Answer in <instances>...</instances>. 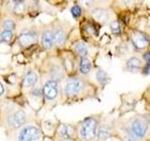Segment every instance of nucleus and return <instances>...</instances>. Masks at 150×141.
I'll list each match as a JSON object with an SVG mask.
<instances>
[{"label": "nucleus", "instance_id": "obj_1", "mask_svg": "<svg viewBox=\"0 0 150 141\" xmlns=\"http://www.w3.org/2000/svg\"><path fill=\"white\" fill-rule=\"evenodd\" d=\"M98 120L94 118L90 117L84 120L79 128V135L83 140L91 141L98 137Z\"/></svg>", "mask_w": 150, "mask_h": 141}, {"label": "nucleus", "instance_id": "obj_2", "mask_svg": "<svg viewBox=\"0 0 150 141\" xmlns=\"http://www.w3.org/2000/svg\"><path fill=\"white\" fill-rule=\"evenodd\" d=\"M129 128L138 139H143L148 133L149 124L144 119V117L136 116L131 119Z\"/></svg>", "mask_w": 150, "mask_h": 141}, {"label": "nucleus", "instance_id": "obj_3", "mask_svg": "<svg viewBox=\"0 0 150 141\" xmlns=\"http://www.w3.org/2000/svg\"><path fill=\"white\" fill-rule=\"evenodd\" d=\"M86 88V82L82 78L73 77L69 79L65 86V94L68 97H76L81 95Z\"/></svg>", "mask_w": 150, "mask_h": 141}, {"label": "nucleus", "instance_id": "obj_4", "mask_svg": "<svg viewBox=\"0 0 150 141\" xmlns=\"http://www.w3.org/2000/svg\"><path fill=\"white\" fill-rule=\"evenodd\" d=\"M40 137V131L35 125H26L20 130L17 141H38Z\"/></svg>", "mask_w": 150, "mask_h": 141}, {"label": "nucleus", "instance_id": "obj_5", "mask_svg": "<svg viewBox=\"0 0 150 141\" xmlns=\"http://www.w3.org/2000/svg\"><path fill=\"white\" fill-rule=\"evenodd\" d=\"M129 39L131 41V44H132L134 48L138 51L145 50L150 43V41L147 38V36L144 34L143 32L138 31V30L131 31L129 35Z\"/></svg>", "mask_w": 150, "mask_h": 141}, {"label": "nucleus", "instance_id": "obj_6", "mask_svg": "<svg viewBox=\"0 0 150 141\" xmlns=\"http://www.w3.org/2000/svg\"><path fill=\"white\" fill-rule=\"evenodd\" d=\"M26 120V114L23 109H17L11 112L7 117L8 125L12 128H19L25 124Z\"/></svg>", "mask_w": 150, "mask_h": 141}, {"label": "nucleus", "instance_id": "obj_7", "mask_svg": "<svg viewBox=\"0 0 150 141\" xmlns=\"http://www.w3.org/2000/svg\"><path fill=\"white\" fill-rule=\"evenodd\" d=\"M42 92H43V95L47 100H54L59 93L58 82L52 79L47 80L43 85V88H42Z\"/></svg>", "mask_w": 150, "mask_h": 141}, {"label": "nucleus", "instance_id": "obj_8", "mask_svg": "<svg viewBox=\"0 0 150 141\" xmlns=\"http://www.w3.org/2000/svg\"><path fill=\"white\" fill-rule=\"evenodd\" d=\"M144 62L138 56H131L126 62V70L130 73H139L144 69Z\"/></svg>", "mask_w": 150, "mask_h": 141}, {"label": "nucleus", "instance_id": "obj_9", "mask_svg": "<svg viewBox=\"0 0 150 141\" xmlns=\"http://www.w3.org/2000/svg\"><path fill=\"white\" fill-rule=\"evenodd\" d=\"M19 41L22 46H30L34 44L37 41V34L35 32L31 30H25L23 31L20 35H19Z\"/></svg>", "mask_w": 150, "mask_h": 141}, {"label": "nucleus", "instance_id": "obj_10", "mask_svg": "<svg viewBox=\"0 0 150 141\" xmlns=\"http://www.w3.org/2000/svg\"><path fill=\"white\" fill-rule=\"evenodd\" d=\"M49 73L52 80L58 82L65 77V72L63 70L62 65L57 63H53L49 68Z\"/></svg>", "mask_w": 150, "mask_h": 141}, {"label": "nucleus", "instance_id": "obj_11", "mask_svg": "<svg viewBox=\"0 0 150 141\" xmlns=\"http://www.w3.org/2000/svg\"><path fill=\"white\" fill-rule=\"evenodd\" d=\"M91 15L92 17L100 23H106L109 21L111 17L110 12L105 9L102 8H97L91 11Z\"/></svg>", "mask_w": 150, "mask_h": 141}, {"label": "nucleus", "instance_id": "obj_12", "mask_svg": "<svg viewBox=\"0 0 150 141\" xmlns=\"http://www.w3.org/2000/svg\"><path fill=\"white\" fill-rule=\"evenodd\" d=\"M41 44L45 49H52L55 45L54 31L45 30L41 35Z\"/></svg>", "mask_w": 150, "mask_h": 141}, {"label": "nucleus", "instance_id": "obj_13", "mask_svg": "<svg viewBox=\"0 0 150 141\" xmlns=\"http://www.w3.org/2000/svg\"><path fill=\"white\" fill-rule=\"evenodd\" d=\"M58 135L62 139H71L75 135V127L70 124H63L58 130Z\"/></svg>", "mask_w": 150, "mask_h": 141}, {"label": "nucleus", "instance_id": "obj_14", "mask_svg": "<svg viewBox=\"0 0 150 141\" xmlns=\"http://www.w3.org/2000/svg\"><path fill=\"white\" fill-rule=\"evenodd\" d=\"M39 76L38 74L34 72V70H28L25 73V76L23 79V88H31L33 86H35L36 83L38 82Z\"/></svg>", "mask_w": 150, "mask_h": 141}, {"label": "nucleus", "instance_id": "obj_15", "mask_svg": "<svg viewBox=\"0 0 150 141\" xmlns=\"http://www.w3.org/2000/svg\"><path fill=\"white\" fill-rule=\"evenodd\" d=\"M54 42L55 45L62 46L65 44L66 40H67V34L62 27H57L54 30Z\"/></svg>", "mask_w": 150, "mask_h": 141}, {"label": "nucleus", "instance_id": "obj_16", "mask_svg": "<svg viewBox=\"0 0 150 141\" xmlns=\"http://www.w3.org/2000/svg\"><path fill=\"white\" fill-rule=\"evenodd\" d=\"M74 52L75 54L78 55L80 58H86L88 54V47L84 41H79L74 46Z\"/></svg>", "mask_w": 150, "mask_h": 141}, {"label": "nucleus", "instance_id": "obj_17", "mask_svg": "<svg viewBox=\"0 0 150 141\" xmlns=\"http://www.w3.org/2000/svg\"><path fill=\"white\" fill-rule=\"evenodd\" d=\"M79 70L83 75H87L91 70V62L87 58H81L79 62Z\"/></svg>", "mask_w": 150, "mask_h": 141}, {"label": "nucleus", "instance_id": "obj_18", "mask_svg": "<svg viewBox=\"0 0 150 141\" xmlns=\"http://www.w3.org/2000/svg\"><path fill=\"white\" fill-rule=\"evenodd\" d=\"M111 135H112V131H111L109 126L102 125L98 128V138H100L101 140H106L107 138H109Z\"/></svg>", "mask_w": 150, "mask_h": 141}, {"label": "nucleus", "instance_id": "obj_19", "mask_svg": "<svg viewBox=\"0 0 150 141\" xmlns=\"http://www.w3.org/2000/svg\"><path fill=\"white\" fill-rule=\"evenodd\" d=\"M96 79L98 80V83L101 84L102 86H104V85L109 81L110 78L105 70H103L102 69H98L96 73Z\"/></svg>", "mask_w": 150, "mask_h": 141}, {"label": "nucleus", "instance_id": "obj_20", "mask_svg": "<svg viewBox=\"0 0 150 141\" xmlns=\"http://www.w3.org/2000/svg\"><path fill=\"white\" fill-rule=\"evenodd\" d=\"M123 141H138V138L133 135L129 128L123 129Z\"/></svg>", "mask_w": 150, "mask_h": 141}, {"label": "nucleus", "instance_id": "obj_21", "mask_svg": "<svg viewBox=\"0 0 150 141\" xmlns=\"http://www.w3.org/2000/svg\"><path fill=\"white\" fill-rule=\"evenodd\" d=\"M13 37L12 31L4 29L0 33V42H9Z\"/></svg>", "mask_w": 150, "mask_h": 141}, {"label": "nucleus", "instance_id": "obj_22", "mask_svg": "<svg viewBox=\"0 0 150 141\" xmlns=\"http://www.w3.org/2000/svg\"><path fill=\"white\" fill-rule=\"evenodd\" d=\"M3 27H4V29H6V30L13 31L16 27V24L13 20H11V19H6V20L3 22Z\"/></svg>", "mask_w": 150, "mask_h": 141}, {"label": "nucleus", "instance_id": "obj_23", "mask_svg": "<svg viewBox=\"0 0 150 141\" xmlns=\"http://www.w3.org/2000/svg\"><path fill=\"white\" fill-rule=\"evenodd\" d=\"M110 28L112 34L115 35H119L121 33V26L118 21H114L111 25H110Z\"/></svg>", "mask_w": 150, "mask_h": 141}, {"label": "nucleus", "instance_id": "obj_24", "mask_svg": "<svg viewBox=\"0 0 150 141\" xmlns=\"http://www.w3.org/2000/svg\"><path fill=\"white\" fill-rule=\"evenodd\" d=\"M25 9V4L23 1H14L13 2V11L16 12H23Z\"/></svg>", "mask_w": 150, "mask_h": 141}, {"label": "nucleus", "instance_id": "obj_25", "mask_svg": "<svg viewBox=\"0 0 150 141\" xmlns=\"http://www.w3.org/2000/svg\"><path fill=\"white\" fill-rule=\"evenodd\" d=\"M70 12H71L72 16L74 18H79L80 16L82 15L83 13V9L82 8L79 6V5H74V6L70 9Z\"/></svg>", "mask_w": 150, "mask_h": 141}, {"label": "nucleus", "instance_id": "obj_26", "mask_svg": "<svg viewBox=\"0 0 150 141\" xmlns=\"http://www.w3.org/2000/svg\"><path fill=\"white\" fill-rule=\"evenodd\" d=\"M86 30L87 31L88 34H90V35H92V34L97 35V33H98V29H97L96 26H95V25H93V24H91V23H90V24H88V25L86 26Z\"/></svg>", "mask_w": 150, "mask_h": 141}, {"label": "nucleus", "instance_id": "obj_27", "mask_svg": "<svg viewBox=\"0 0 150 141\" xmlns=\"http://www.w3.org/2000/svg\"><path fill=\"white\" fill-rule=\"evenodd\" d=\"M31 94H32V96L37 97V98H40V97L42 95V94H43V92H42V89L38 88H35L32 90Z\"/></svg>", "mask_w": 150, "mask_h": 141}, {"label": "nucleus", "instance_id": "obj_28", "mask_svg": "<svg viewBox=\"0 0 150 141\" xmlns=\"http://www.w3.org/2000/svg\"><path fill=\"white\" fill-rule=\"evenodd\" d=\"M143 73L145 75H148L150 74V63H145L144 66V69H143Z\"/></svg>", "mask_w": 150, "mask_h": 141}, {"label": "nucleus", "instance_id": "obj_29", "mask_svg": "<svg viewBox=\"0 0 150 141\" xmlns=\"http://www.w3.org/2000/svg\"><path fill=\"white\" fill-rule=\"evenodd\" d=\"M143 58L145 61V63H150V51H146L143 55Z\"/></svg>", "mask_w": 150, "mask_h": 141}, {"label": "nucleus", "instance_id": "obj_30", "mask_svg": "<svg viewBox=\"0 0 150 141\" xmlns=\"http://www.w3.org/2000/svg\"><path fill=\"white\" fill-rule=\"evenodd\" d=\"M144 119L146 120L147 123H148V124H149V126H150V113H147V114L144 115Z\"/></svg>", "mask_w": 150, "mask_h": 141}, {"label": "nucleus", "instance_id": "obj_31", "mask_svg": "<svg viewBox=\"0 0 150 141\" xmlns=\"http://www.w3.org/2000/svg\"><path fill=\"white\" fill-rule=\"evenodd\" d=\"M5 91V88H4V86L2 85V83L0 82V96H2L3 95V93Z\"/></svg>", "mask_w": 150, "mask_h": 141}]
</instances>
